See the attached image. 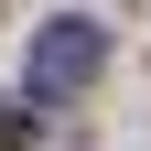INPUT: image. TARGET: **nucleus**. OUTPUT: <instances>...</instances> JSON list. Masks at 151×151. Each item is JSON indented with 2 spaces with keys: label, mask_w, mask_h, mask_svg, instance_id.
Returning a JSON list of instances; mask_svg holds the SVG:
<instances>
[{
  "label": "nucleus",
  "mask_w": 151,
  "mask_h": 151,
  "mask_svg": "<svg viewBox=\"0 0 151 151\" xmlns=\"http://www.w3.org/2000/svg\"><path fill=\"white\" fill-rule=\"evenodd\" d=\"M97 65H108V32L97 22H54L43 43H32V97H76Z\"/></svg>",
  "instance_id": "nucleus-1"
},
{
  "label": "nucleus",
  "mask_w": 151,
  "mask_h": 151,
  "mask_svg": "<svg viewBox=\"0 0 151 151\" xmlns=\"http://www.w3.org/2000/svg\"><path fill=\"white\" fill-rule=\"evenodd\" d=\"M0 151H32V129H22V119H0Z\"/></svg>",
  "instance_id": "nucleus-2"
}]
</instances>
